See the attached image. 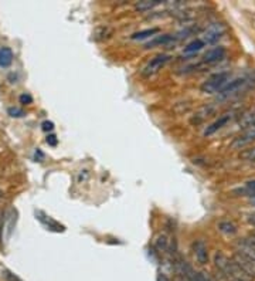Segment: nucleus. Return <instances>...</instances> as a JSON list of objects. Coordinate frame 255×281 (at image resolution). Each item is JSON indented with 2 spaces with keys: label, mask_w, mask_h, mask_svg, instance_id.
<instances>
[{
  "label": "nucleus",
  "mask_w": 255,
  "mask_h": 281,
  "mask_svg": "<svg viewBox=\"0 0 255 281\" xmlns=\"http://www.w3.org/2000/svg\"><path fill=\"white\" fill-rule=\"evenodd\" d=\"M230 77H231V74L228 71L217 72V74L211 75L207 81H204L200 87V90L204 94L220 93L230 83Z\"/></svg>",
  "instance_id": "f257e3e1"
},
{
  "label": "nucleus",
  "mask_w": 255,
  "mask_h": 281,
  "mask_svg": "<svg viewBox=\"0 0 255 281\" xmlns=\"http://www.w3.org/2000/svg\"><path fill=\"white\" fill-rule=\"evenodd\" d=\"M169 54H159V56H156V57L152 58L148 63V65L142 70V74H143L145 77H152V75H155L156 72L160 71L163 67L169 63Z\"/></svg>",
  "instance_id": "f03ea898"
},
{
  "label": "nucleus",
  "mask_w": 255,
  "mask_h": 281,
  "mask_svg": "<svg viewBox=\"0 0 255 281\" xmlns=\"http://www.w3.org/2000/svg\"><path fill=\"white\" fill-rule=\"evenodd\" d=\"M248 84V78L247 77H238V78L231 79L228 84H227L221 91L219 93V97L221 100H226V98H230L234 94L240 93L241 90Z\"/></svg>",
  "instance_id": "7ed1b4c3"
},
{
  "label": "nucleus",
  "mask_w": 255,
  "mask_h": 281,
  "mask_svg": "<svg viewBox=\"0 0 255 281\" xmlns=\"http://www.w3.org/2000/svg\"><path fill=\"white\" fill-rule=\"evenodd\" d=\"M233 260L235 261V264L240 267L244 273H247L248 275L251 277V278H255V261L254 260L248 259V257L242 256V254H238V253H235V254H234Z\"/></svg>",
  "instance_id": "20e7f679"
},
{
  "label": "nucleus",
  "mask_w": 255,
  "mask_h": 281,
  "mask_svg": "<svg viewBox=\"0 0 255 281\" xmlns=\"http://www.w3.org/2000/svg\"><path fill=\"white\" fill-rule=\"evenodd\" d=\"M193 253H194V257L197 260L200 264H207L208 263V249L207 245L204 243V240H196L193 243Z\"/></svg>",
  "instance_id": "39448f33"
},
{
  "label": "nucleus",
  "mask_w": 255,
  "mask_h": 281,
  "mask_svg": "<svg viewBox=\"0 0 255 281\" xmlns=\"http://www.w3.org/2000/svg\"><path fill=\"white\" fill-rule=\"evenodd\" d=\"M252 141H255V124L244 131V134H242V135L235 138V139L233 141V144H231V146L240 149V148H242V146L251 144Z\"/></svg>",
  "instance_id": "423d86ee"
},
{
  "label": "nucleus",
  "mask_w": 255,
  "mask_h": 281,
  "mask_svg": "<svg viewBox=\"0 0 255 281\" xmlns=\"http://www.w3.org/2000/svg\"><path fill=\"white\" fill-rule=\"evenodd\" d=\"M233 119V114H224V115L219 116L216 121L212 124H210L207 128L204 130V135L205 137H210V135H212V134H216L217 131L221 130L223 127H226L227 124L230 123Z\"/></svg>",
  "instance_id": "0eeeda50"
},
{
  "label": "nucleus",
  "mask_w": 255,
  "mask_h": 281,
  "mask_svg": "<svg viewBox=\"0 0 255 281\" xmlns=\"http://www.w3.org/2000/svg\"><path fill=\"white\" fill-rule=\"evenodd\" d=\"M231 263H233V259H228L226 254H223V253H216L214 264H216V268L219 270L220 274H223V277H227L228 270L231 267Z\"/></svg>",
  "instance_id": "6e6552de"
},
{
  "label": "nucleus",
  "mask_w": 255,
  "mask_h": 281,
  "mask_svg": "<svg viewBox=\"0 0 255 281\" xmlns=\"http://www.w3.org/2000/svg\"><path fill=\"white\" fill-rule=\"evenodd\" d=\"M14 224H16V210L9 209L3 217V231H2V234H6V238H10L12 236Z\"/></svg>",
  "instance_id": "1a4fd4ad"
},
{
  "label": "nucleus",
  "mask_w": 255,
  "mask_h": 281,
  "mask_svg": "<svg viewBox=\"0 0 255 281\" xmlns=\"http://www.w3.org/2000/svg\"><path fill=\"white\" fill-rule=\"evenodd\" d=\"M227 51L224 47H214V49H210L204 54V63L207 64H214V63H219L223 58L226 57Z\"/></svg>",
  "instance_id": "9d476101"
},
{
  "label": "nucleus",
  "mask_w": 255,
  "mask_h": 281,
  "mask_svg": "<svg viewBox=\"0 0 255 281\" xmlns=\"http://www.w3.org/2000/svg\"><path fill=\"white\" fill-rule=\"evenodd\" d=\"M255 124V107L254 108H248L245 109L242 114L240 115L238 118V125H240V128L245 131L247 128H249L251 125H254Z\"/></svg>",
  "instance_id": "9b49d317"
},
{
  "label": "nucleus",
  "mask_w": 255,
  "mask_h": 281,
  "mask_svg": "<svg viewBox=\"0 0 255 281\" xmlns=\"http://www.w3.org/2000/svg\"><path fill=\"white\" fill-rule=\"evenodd\" d=\"M223 33H224V27L223 26H214V27H211V29H208L207 31H205V34L203 36V42L208 44L214 43V42H217L220 37L223 36Z\"/></svg>",
  "instance_id": "f8f14e48"
},
{
  "label": "nucleus",
  "mask_w": 255,
  "mask_h": 281,
  "mask_svg": "<svg viewBox=\"0 0 255 281\" xmlns=\"http://www.w3.org/2000/svg\"><path fill=\"white\" fill-rule=\"evenodd\" d=\"M235 249H237V253H238V254H242V256H245L248 259L254 260L255 261V247L249 245V243H247L244 238L240 240V242L235 245Z\"/></svg>",
  "instance_id": "ddd939ff"
},
{
  "label": "nucleus",
  "mask_w": 255,
  "mask_h": 281,
  "mask_svg": "<svg viewBox=\"0 0 255 281\" xmlns=\"http://www.w3.org/2000/svg\"><path fill=\"white\" fill-rule=\"evenodd\" d=\"M212 111H214V107H212L211 104H207L204 107H201V108L198 109L197 112L194 114V116L190 119L191 124H200L204 121L207 116H210L212 114Z\"/></svg>",
  "instance_id": "4468645a"
},
{
  "label": "nucleus",
  "mask_w": 255,
  "mask_h": 281,
  "mask_svg": "<svg viewBox=\"0 0 255 281\" xmlns=\"http://www.w3.org/2000/svg\"><path fill=\"white\" fill-rule=\"evenodd\" d=\"M172 42H175V36H172V34H162V36L153 37L145 47L146 49H153L156 46H166V44L172 43Z\"/></svg>",
  "instance_id": "2eb2a0df"
},
{
  "label": "nucleus",
  "mask_w": 255,
  "mask_h": 281,
  "mask_svg": "<svg viewBox=\"0 0 255 281\" xmlns=\"http://www.w3.org/2000/svg\"><path fill=\"white\" fill-rule=\"evenodd\" d=\"M162 3V0H141L135 3V10L138 12H149L156 6H159Z\"/></svg>",
  "instance_id": "dca6fc26"
},
{
  "label": "nucleus",
  "mask_w": 255,
  "mask_h": 281,
  "mask_svg": "<svg viewBox=\"0 0 255 281\" xmlns=\"http://www.w3.org/2000/svg\"><path fill=\"white\" fill-rule=\"evenodd\" d=\"M12 63H13V51L10 50L9 47H3L0 50V67L6 68Z\"/></svg>",
  "instance_id": "f3484780"
},
{
  "label": "nucleus",
  "mask_w": 255,
  "mask_h": 281,
  "mask_svg": "<svg viewBox=\"0 0 255 281\" xmlns=\"http://www.w3.org/2000/svg\"><path fill=\"white\" fill-rule=\"evenodd\" d=\"M234 193H241L242 196H249V197H254L255 196V179L248 180L244 183V186L234 190Z\"/></svg>",
  "instance_id": "a211bd4d"
},
{
  "label": "nucleus",
  "mask_w": 255,
  "mask_h": 281,
  "mask_svg": "<svg viewBox=\"0 0 255 281\" xmlns=\"http://www.w3.org/2000/svg\"><path fill=\"white\" fill-rule=\"evenodd\" d=\"M155 247L157 252H167V250H169V238H167V236L163 234V233L162 234H159L155 240Z\"/></svg>",
  "instance_id": "6ab92c4d"
},
{
  "label": "nucleus",
  "mask_w": 255,
  "mask_h": 281,
  "mask_svg": "<svg viewBox=\"0 0 255 281\" xmlns=\"http://www.w3.org/2000/svg\"><path fill=\"white\" fill-rule=\"evenodd\" d=\"M157 33H159V29H157V27H152V29L141 30V31H138V33H134V34L131 36V38H132V40H143V38L155 36Z\"/></svg>",
  "instance_id": "aec40b11"
},
{
  "label": "nucleus",
  "mask_w": 255,
  "mask_h": 281,
  "mask_svg": "<svg viewBox=\"0 0 255 281\" xmlns=\"http://www.w3.org/2000/svg\"><path fill=\"white\" fill-rule=\"evenodd\" d=\"M203 47H204V42L201 38H196V40H193L191 43H189L184 47V53L186 54H193V53H197V51L201 50Z\"/></svg>",
  "instance_id": "412c9836"
},
{
  "label": "nucleus",
  "mask_w": 255,
  "mask_h": 281,
  "mask_svg": "<svg viewBox=\"0 0 255 281\" xmlns=\"http://www.w3.org/2000/svg\"><path fill=\"white\" fill-rule=\"evenodd\" d=\"M111 34H112V30L109 29L108 26H99V27H97V30L94 31V38L99 42V40L108 38Z\"/></svg>",
  "instance_id": "4be33fe9"
},
{
  "label": "nucleus",
  "mask_w": 255,
  "mask_h": 281,
  "mask_svg": "<svg viewBox=\"0 0 255 281\" xmlns=\"http://www.w3.org/2000/svg\"><path fill=\"white\" fill-rule=\"evenodd\" d=\"M238 156H240V159H242V160L255 162V146H251V148H247V149L241 151Z\"/></svg>",
  "instance_id": "5701e85b"
},
{
  "label": "nucleus",
  "mask_w": 255,
  "mask_h": 281,
  "mask_svg": "<svg viewBox=\"0 0 255 281\" xmlns=\"http://www.w3.org/2000/svg\"><path fill=\"white\" fill-rule=\"evenodd\" d=\"M219 229L223 231V233H226V234H234V233L237 231V227H235L231 222H221Z\"/></svg>",
  "instance_id": "b1692460"
},
{
  "label": "nucleus",
  "mask_w": 255,
  "mask_h": 281,
  "mask_svg": "<svg viewBox=\"0 0 255 281\" xmlns=\"http://www.w3.org/2000/svg\"><path fill=\"white\" fill-rule=\"evenodd\" d=\"M7 114L10 116H13V118H21V116H24V111L19 107H10V108L7 109Z\"/></svg>",
  "instance_id": "393cba45"
},
{
  "label": "nucleus",
  "mask_w": 255,
  "mask_h": 281,
  "mask_svg": "<svg viewBox=\"0 0 255 281\" xmlns=\"http://www.w3.org/2000/svg\"><path fill=\"white\" fill-rule=\"evenodd\" d=\"M20 104H23V105H28V104H31L33 102V98H31V95H28V94H23V95H20Z\"/></svg>",
  "instance_id": "a878e982"
},
{
  "label": "nucleus",
  "mask_w": 255,
  "mask_h": 281,
  "mask_svg": "<svg viewBox=\"0 0 255 281\" xmlns=\"http://www.w3.org/2000/svg\"><path fill=\"white\" fill-rule=\"evenodd\" d=\"M196 278H197V281H211V278L208 277V274L204 273V271L196 273Z\"/></svg>",
  "instance_id": "bb28decb"
},
{
  "label": "nucleus",
  "mask_w": 255,
  "mask_h": 281,
  "mask_svg": "<svg viewBox=\"0 0 255 281\" xmlns=\"http://www.w3.org/2000/svg\"><path fill=\"white\" fill-rule=\"evenodd\" d=\"M5 277L7 281H21L17 275H14L13 273H10L9 270H5Z\"/></svg>",
  "instance_id": "cd10ccee"
},
{
  "label": "nucleus",
  "mask_w": 255,
  "mask_h": 281,
  "mask_svg": "<svg viewBox=\"0 0 255 281\" xmlns=\"http://www.w3.org/2000/svg\"><path fill=\"white\" fill-rule=\"evenodd\" d=\"M46 142H47L49 145H51V146H56V145L58 144V139H57L56 135H53V134H51V135H49V137H47Z\"/></svg>",
  "instance_id": "c85d7f7f"
},
{
  "label": "nucleus",
  "mask_w": 255,
  "mask_h": 281,
  "mask_svg": "<svg viewBox=\"0 0 255 281\" xmlns=\"http://www.w3.org/2000/svg\"><path fill=\"white\" fill-rule=\"evenodd\" d=\"M41 127H42V131H53L54 130V124L51 123V121H44V123L41 124Z\"/></svg>",
  "instance_id": "c756f323"
},
{
  "label": "nucleus",
  "mask_w": 255,
  "mask_h": 281,
  "mask_svg": "<svg viewBox=\"0 0 255 281\" xmlns=\"http://www.w3.org/2000/svg\"><path fill=\"white\" fill-rule=\"evenodd\" d=\"M244 240H245L247 243H249V245L254 246V247H255V234H254V233H252V234H249V236L244 238Z\"/></svg>",
  "instance_id": "7c9ffc66"
},
{
  "label": "nucleus",
  "mask_w": 255,
  "mask_h": 281,
  "mask_svg": "<svg viewBox=\"0 0 255 281\" xmlns=\"http://www.w3.org/2000/svg\"><path fill=\"white\" fill-rule=\"evenodd\" d=\"M156 281H170V280L167 275H164L163 273H159L157 274V277H156Z\"/></svg>",
  "instance_id": "2f4dec72"
},
{
  "label": "nucleus",
  "mask_w": 255,
  "mask_h": 281,
  "mask_svg": "<svg viewBox=\"0 0 255 281\" xmlns=\"http://www.w3.org/2000/svg\"><path fill=\"white\" fill-rule=\"evenodd\" d=\"M247 220L249 222V223L252 224V226H255V212H252V213H249V215H248Z\"/></svg>",
  "instance_id": "473e14b6"
},
{
  "label": "nucleus",
  "mask_w": 255,
  "mask_h": 281,
  "mask_svg": "<svg viewBox=\"0 0 255 281\" xmlns=\"http://www.w3.org/2000/svg\"><path fill=\"white\" fill-rule=\"evenodd\" d=\"M186 278H187V281H197V278H196V273H194L193 270H191L190 273L187 274V277H186Z\"/></svg>",
  "instance_id": "72a5a7b5"
},
{
  "label": "nucleus",
  "mask_w": 255,
  "mask_h": 281,
  "mask_svg": "<svg viewBox=\"0 0 255 281\" xmlns=\"http://www.w3.org/2000/svg\"><path fill=\"white\" fill-rule=\"evenodd\" d=\"M2 231H3V213L0 212V237H2Z\"/></svg>",
  "instance_id": "f704fd0d"
},
{
  "label": "nucleus",
  "mask_w": 255,
  "mask_h": 281,
  "mask_svg": "<svg viewBox=\"0 0 255 281\" xmlns=\"http://www.w3.org/2000/svg\"><path fill=\"white\" fill-rule=\"evenodd\" d=\"M37 156H38V159H40V162H41V159L44 158V153H42V152L40 151V149H37V152H35V158H37Z\"/></svg>",
  "instance_id": "c9c22d12"
},
{
  "label": "nucleus",
  "mask_w": 255,
  "mask_h": 281,
  "mask_svg": "<svg viewBox=\"0 0 255 281\" xmlns=\"http://www.w3.org/2000/svg\"><path fill=\"white\" fill-rule=\"evenodd\" d=\"M249 205H251V206H254V208H255V196H254V197H249Z\"/></svg>",
  "instance_id": "e433bc0d"
},
{
  "label": "nucleus",
  "mask_w": 255,
  "mask_h": 281,
  "mask_svg": "<svg viewBox=\"0 0 255 281\" xmlns=\"http://www.w3.org/2000/svg\"><path fill=\"white\" fill-rule=\"evenodd\" d=\"M175 281H187V278H186V277H180V275H177V278Z\"/></svg>",
  "instance_id": "4c0bfd02"
},
{
  "label": "nucleus",
  "mask_w": 255,
  "mask_h": 281,
  "mask_svg": "<svg viewBox=\"0 0 255 281\" xmlns=\"http://www.w3.org/2000/svg\"><path fill=\"white\" fill-rule=\"evenodd\" d=\"M226 281H241V280H233V278H226Z\"/></svg>",
  "instance_id": "58836bf2"
}]
</instances>
